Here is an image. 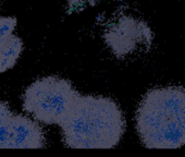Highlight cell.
I'll return each instance as SVG.
<instances>
[{
	"label": "cell",
	"instance_id": "1",
	"mask_svg": "<svg viewBox=\"0 0 185 157\" xmlns=\"http://www.w3.org/2000/svg\"><path fill=\"white\" fill-rule=\"evenodd\" d=\"M59 127L63 143L71 148H112L121 141L125 121L113 99L79 95Z\"/></svg>",
	"mask_w": 185,
	"mask_h": 157
},
{
	"label": "cell",
	"instance_id": "2",
	"mask_svg": "<svg viewBox=\"0 0 185 157\" xmlns=\"http://www.w3.org/2000/svg\"><path fill=\"white\" fill-rule=\"evenodd\" d=\"M136 129L148 148L174 149L185 144V88H153L136 112Z\"/></svg>",
	"mask_w": 185,
	"mask_h": 157
},
{
	"label": "cell",
	"instance_id": "3",
	"mask_svg": "<svg viewBox=\"0 0 185 157\" xmlns=\"http://www.w3.org/2000/svg\"><path fill=\"white\" fill-rule=\"evenodd\" d=\"M79 95V90L66 79L44 77L34 81L25 90L22 107L38 122L60 125Z\"/></svg>",
	"mask_w": 185,
	"mask_h": 157
},
{
	"label": "cell",
	"instance_id": "4",
	"mask_svg": "<svg viewBox=\"0 0 185 157\" xmlns=\"http://www.w3.org/2000/svg\"><path fill=\"white\" fill-rule=\"evenodd\" d=\"M46 136L36 120L9 114L0 120V148H42Z\"/></svg>",
	"mask_w": 185,
	"mask_h": 157
},
{
	"label": "cell",
	"instance_id": "5",
	"mask_svg": "<svg viewBox=\"0 0 185 157\" xmlns=\"http://www.w3.org/2000/svg\"><path fill=\"white\" fill-rule=\"evenodd\" d=\"M153 34L142 20L125 16L112 29L109 35V44L116 53L125 56L142 48H149Z\"/></svg>",
	"mask_w": 185,
	"mask_h": 157
},
{
	"label": "cell",
	"instance_id": "6",
	"mask_svg": "<svg viewBox=\"0 0 185 157\" xmlns=\"http://www.w3.org/2000/svg\"><path fill=\"white\" fill-rule=\"evenodd\" d=\"M24 49L23 40L12 34L0 47V73H5L14 67Z\"/></svg>",
	"mask_w": 185,
	"mask_h": 157
},
{
	"label": "cell",
	"instance_id": "7",
	"mask_svg": "<svg viewBox=\"0 0 185 157\" xmlns=\"http://www.w3.org/2000/svg\"><path fill=\"white\" fill-rule=\"evenodd\" d=\"M18 20L14 16L0 15V47L5 40L14 34Z\"/></svg>",
	"mask_w": 185,
	"mask_h": 157
},
{
	"label": "cell",
	"instance_id": "8",
	"mask_svg": "<svg viewBox=\"0 0 185 157\" xmlns=\"http://www.w3.org/2000/svg\"><path fill=\"white\" fill-rule=\"evenodd\" d=\"M9 114H11L10 107L8 106L7 103L0 101V120L3 119L5 116H8Z\"/></svg>",
	"mask_w": 185,
	"mask_h": 157
},
{
	"label": "cell",
	"instance_id": "9",
	"mask_svg": "<svg viewBox=\"0 0 185 157\" xmlns=\"http://www.w3.org/2000/svg\"><path fill=\"white\" fill-rule=\"evenodd\" d=\"M1 1H2V0H0V5H1Z\"/></svg>",
	"mask_w": 185,
	"mask_h": 157
}]
</instances>
